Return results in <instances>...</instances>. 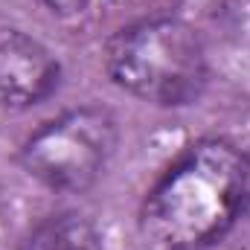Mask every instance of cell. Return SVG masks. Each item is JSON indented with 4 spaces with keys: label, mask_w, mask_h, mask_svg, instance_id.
Instances as JSON below:
<instances>
[{
    "label": "cell",
    "mask_w": 250,
    "mask_h": 250,
    "mask_svg": "<svg viewBox=\"0 0 250 250\" xmlns=\"http://www.w3.org/2000/svg\"><path fill=\"white\" fill-rule=\"evenodd\" d=\"M245 215H250V151H248V209Z\"/></svg>",
    "instance_id": "obj_7"
},
{
    "label": "cell",
    "mask_w": 250,
    "mask_h": 250,
    "mask_svg": "<svg viewBox=\"0 0 250 250\" xmlns=\"http://www.w3.org/2000/svg\"><path fill=\"white\" fill-rule=\"evenodd\" d=\"M62 79L56 56L23 29H0V111L44 102Z\"/></svg>",
    "instance_id": "obj_4"
},
{
    "label": "cell",
    "mask_w": 250,
    "mask_h": 250,
    "mask_svg": "<svg viewBox=\"0 0 250 250\" xmlns=\"http://www.w3.org/2000/svg\"><path fill=\"white\" fill-rule=\"evenodd\" d=\"M248 209V151L201 137L146 192L137 233L146 250H209Z\"/></svg>",
    "instance_id": "obj_1"
},
{
    "label": "cell",
    "mask_w": 250,
    "mask_h": 250,
    "mask_svg": "<svg viewBox=\"0 0 250 250\" xmlns=\"http://www.w3.org/2000/svg\"><path fill=\"white\" fill-rule=\"evenodd\" d=\"M47 6V12L59 21H82L96 0H41Z\"/></svg>",
    "instance_id": "obj_6"
},
{
    "label": "cell",
    "mask_w": 250,
    "mask_h": 250,
    "mask_svg": "<svg viewBox=\"0 0 250 250\" xmlns=\"http://www.w3.org/2000/svg\"><path fill=\"white\" fill-rule=\"evenodd\" d=\"M21 250H99V239L84 215L59 212L41 221L23 239Z\"/></svg>",
    "instance_id": "obj_5"
},
{
    "label": "cell",
    "mask_w": 250,
    "mask_h": 250,
    "mask_svg": "<svg viewBox=\"0 0 250 250\" xmlns=\"http://www.w3.org/2000/svg\"><path fill=\"white\" fill-rule=\"evenodd\" d=\"M117 148V120L99 105H79L35 128L21 146V169L56 192H84Z\"/></svg>",
    "instance_id": "obj_3"
},
{
    "label": "cell",
    "mask_w": 250,
    "mask_h": 250,
    "mask_svg": "<svg viewBox=\"0 0 250 250\" xmlns=\"http://www.w3.org/2000/svg\"><path fill=\"white\" fill-rule=\"evenodd\" d=\"M105 73L134 99L181 108L207 87L201 35L181 18H146L120 29L105 44Z\"/></svg>",
    "instance_id": "obj_2"
}]
</instances>
